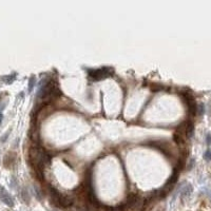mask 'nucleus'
<instances>
[{
	"label": "nucleus",
	"mask_w": 211,
	"mask_h": 211,
	"mask_svg": "<svg viewBox=\"0 0 211 211\" xmlns=\"http://www.w3.org/2000/svg\"><path fill=\"white\" fill-rule=\"evenodd\" d=\"M35 192H36L37 198L41 200V198H42V192H41V190H40V189L38 188V186H35Z\"/></svg>",
	"instance_id": "ddd939ff"
},
{
	"label": "nucleus",
	"mask_w": 211,
	"mask_h": 211,
	"mask_svg": "<svg viewBox=\"0 0 211 211\" xmlns=\"http://www.w3.org/2000/svg\"><path fill=\"white\" fill-rule=\"evenodd\" d=\"M2 118H3V115H2V113L0 112V125H1V122H2Z\"/></svg>",
	"instance_id": "f3484780"
},
{
	"label": "nucleus",
	"mask_w": 211,
	"mask_h": 211,
	"mask_svg": "<svg viewBox=\"0 0 211 211\" xmlns=\"http://www.w3.org/2000/svg\"><path fill=\"white\" fill-rule=\"evenodd\" d=\"M22 198L25 201V202H29V198H30V195H29V192L27 191V189H23L22 191V194H21Z\"/></svg>",
	"instance_id": "f8f14e48"
},
{
	"label": "nucleus",
	"mask_w": 211,
	"mask_h": 211,
	"mask_svg": "<svg viewBox=\"0 0 211 211\" xmlns=\"http://www.w3.org/2000/svg\"><path fill=\"white\" fill-rule=\"evenodd\" d=\"M144 204V201L140 196L132 194L129 196L127 203H126V209L128 210H138Z\"/></svg>",
	"instance_id": "7ed1b4c3"
},
{
	"label": "nucleus",
	"mask_w": 211,
	"mask_h": 211,
	"mask_svg": "<svg viewBox=\"0 0 211 211\" xmlns=\"http://www.w3.org/2000/svg\"><path fill=\"white\" fill-rule=\"evenodd\" d=\"M30 161L33 169L36 171L37 175L42 177L43 168H45V165L50 163L51 156L40 146H33L30 149Z\"/></svg>",
	"instance_id": "f257e3e1"
},
{
	"label": "nucleus",
	"mask_w": 211,
	"mask_h": 211,
	"mask_svg": "<svg viewBox=\"0 0 211 211\" xmlns=\"http://www.w3.org/2000/svg\"><path fill=\"white\" fill-rule=\"evenodd\" d=\"M193 133H194V127H193V124L191 122H186V129H185V135L186 137L190 138L193 136Z\"/></svg>",
	"instance_id": "0eeeda50"
},
{
	"label": "nucleus",
	"mask_w": 211,
	"mask_h": 211,
	"mask_svg": "<svg viewBox=\"0 0 211 211\" xmlns=\"http://www.w3.org/2000/svg\"><path fill=\"white\" fill-rule=\"evenodd\" d=\"M35 83H36V77L35 76H31L30 77V80H29V92H32L34 89V86H35Z\"/></svg>",
	"instance_id": "9d476101"
},
{
	"label": "nucleus",
	"mask_w": 211,
	"mask_h": 211,
	"mask_svg": "<svg viewBox=\"0 0 211 211\" xmlns=\"http://www.w3.org/2000/svg\"><path fill=\"white\" fill-rule=\"evenodd\" d=\"M14 159H15V154H13V153H8V155H6V157H4V165H6V166H8V163L13 164V163H14Z\"/></svg>",
	"instance_id": "6e6552de"
},
{
	"label": "nucleus",
	"mask_w": 211,
	"mask_h": 211,
	"mask_svg": "<svg viewBox=\"0 0 211 211\" xmlns=\"http://www.w3.org/2000/svg\"><path fill=\"white\" fill-rule=\"evenodd\" d=\"M10 132H11V130H8V132H6V134H4V135L2 136V137H1V139H0V140H1V142H6V138H8V134H10Z\"/></svg>",
	"instance_id": "dca6fc26"
},
{
	"label": "nucleus",
	"mask_w": 211,
	"mask_h": 211,
	"mask_svg": "<svg viewBox=\"0 0 211 211\" xmlns=\"http://www.w3.org/2000/svg\"><path fill=\"white\" fill-rule=\"evenodd\" d=\"M206 143H207V145H209V146L211 145V133H208L206 135Z\"/></svg>",
	"instance_id": "2eb2a0df"
},
{
	"label": "nucleus",
	"mask_w": 211,
	"mask_h": 211,
	"mask_svg": "<svg viewBox=\"0 0 211 211\" xmlns=\"http://www.w3.org/2000/svg\"><path fill=\"white\" fill-rule=\"evenodd\" d=\"M113 73V69L112 68H101V69H95V70H90L89 75L91 78L95 79V80H100L106 77H109Z\"/></svg>",
	"instance_id": "f03ea898"
},
{
	"label": "nucleus",
	"mask_w": 211,
	"mask_h": 211,
	"mask_svg": "<svg viewBox=\"0 0 211 211\" xmlns=\"http://www.w3.org/2000/svg\"><path fill=\"white\" fill-rule=\"evenodd\" d=\"M16 79V74H12V75H6V76H3L2 77V80L4 81L6 83H12L13 81Z\"/></svg>",
	"instance_id": "1a4fd4ad"
},
{
	"label": "nucleus",
	"mask_w": 211,
	"mask_h": 211,
	"mask_svg": "<svg viewBox=\"0 0 211 211\" xmlns=\"http://www.w3.org/2000/svg\"><path fill=\"white\" fill-rule=\"evenodd\" d=\"M191 192H192V186L190 184H186V186H184L183 188H182V191H181L182 200H185V198L190 196Z\"/></svg>",
	"instance_id": "423d86ee"
},
{
	"label": "nucleus",
	"mask_w": 211,
	"mask_h": 211,
	"mask_svg": "<svg viewBox=\"0 0 211 211\" xmlns=\"http://www.w3.org/2000/svg\"><path fill=\"white\" fill-rule=\"evenodd\" d=\"M196 112L200 114V115H203V114L205 113V107H204L203 103H200V106H197Z\"/></svg>",
	"instance_id": "9b49d317"
},
{
	"label": "nucleus",
	"mask_w": 211,
	"mask_h": 211,
	"mask_svg": "<svg viewBox=\"0 0 211 211\" xmlns=\"http://www.w3.org/2000/svg\"><path fill=\"white\" fill-rule=\"evenodd\" d=\"M210 198H211V196H210Z\"/></svg>",
	"instance_id": "a211bd4d"
},
{
	"label": "nucleus",
	"mask_w": 211,
	"mask_h": 211,
	"mask_svg": "<svg viewBox=\"0 0 211 211\" xmlns=\"http://www.w3.org/2000/svg\"><path fill=\"white\" fill-rule=\"evenodd\" d=\"M204 158H205L206 161H211V150L210 149H208V150L204 153Z\"/></svg>",
	"instance_id": "4468645a"
},
{
	"label": "nucleus",
	"mask_w": 211,
	"mask_h": 211,
	"mask_svg": "<svg viewBox=\"0 0 211 211\" xmlns=\"http://www.w3.org/2000/svg\"><path fill=\"white\" fill-rule=\"evenodd\" d=\"M0 200L2 201L6 205H8V207H13L14 206V201H13L12 196L10 195V193L1 186H0Z\"/></svg>",
	"instance_id": "39448f33"
},
{
	"label": "nucleus",
	"mask_w": 211,
	"mask_h": 211,
	"mask_svg": "<svg viewBox=\"0 0 211 211\" xmlns=\"http://www.w3.org/2000/svg\"><path fill=\"white\" fill-rule=\"evenodd\" d=\"M183 98L185 100V103H186L187 107H188V111L192 114V115H194L196 113V109H197V106L195 103V100L192 96L191 93H189V92H184L183 93Z\"/></svg>",
	"instance_id": "20e7f679"
}]
</instances>
